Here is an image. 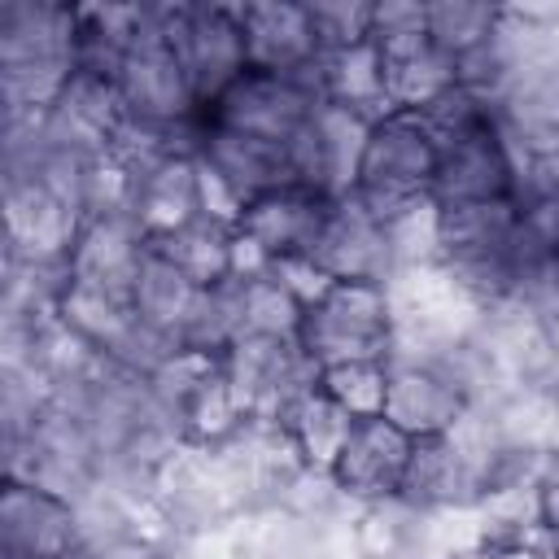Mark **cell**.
I'll use <instances>...</instances> for the list:
<instances>
[{
  "instance_id": "obj_1",
  "label": "cell",
  "mask_w": 559,
  "mask_h": 559,
  "mask_svg": "<svg viewBox=\"0 0 559 559\" xmlns=\"http://www.w3.org/2000/svg\"><path fill=\"white\" fill-rule=\"evenodd\" d=\"M79 74L74 4L4 0L0 4V87L4 118H44Z\"/></svg>"
},
{
  "instance_id": "obj_2",
  "label": "cell",
  "mask_w": 559,
  "mask_h": 559,
  "mask_svg": "<svg viewBox=\"0 0 559 559\" xmlns=\"http://www.w3.org/2000/svg\"><path fill=\"white\" fill-rule=\"evenodd\" d=\"M437 162H441V144L432 127L411 109H384L367 131L354 197L380 223H389L393 214L432 201Z\"/></svg>"
},
{
  "instance_id": "obj_3",
  "label": "cell",
  "mask_w": 559,
  "mask_h": 559,
  "mask_svg": "<svg viewBox=\"0 0 559 559\" xmlns=\"http://www.w3.org/2000/svg\"><path fill=\"white\" fill-rule=\"evenodd\" d=\"M397 341L393 297L389 284L367 280H336L319 301L301 310L297 345L314 371L341 362H389Z\"/></svg>"
},
{
  "instance_id": "obj_4",
  "label": "cell",
  "mask_w": 559,
  "mask_h": 559,
  "mask_svg": "<svg viewBox=\"0 0 559 559\" xmlns=\"http://www.w3.org/2000/svg\"><path fill=\"white\" fill-rule=\"evenodd\" d=\"M166 44L197 96V109L218 100L245 70V31H240V0H175L162 4Z\"/></svg>"
},
{
  "instance_id": "obj_5",
  "label": "cell",
  "mask_w": 559,
  "mask_h": 559,
  "mask_svg": "<svg viewBox=\"0 0 559 559\" xmlns=\"http://www.w3.org/2000/svg\"><path fill=\"white\" fill-rule=\"evenodd\" d=\"M319 105L323 100H319L314 79L245 70L218 100H210L201 109V122L218 127V131H240V135L293 144L306 131V122L319 114Z\"/></svg>"
},
{
  "instance_id": "obj_6",
  "label": "cell",
  "mask_w": 559,
  "mask_h": 559,
  "mask_svg": "<svg viewBox=\"0 0 559 559\" xmlns=\"http://www.w3.org/2000/svg\"><path fill=\"white\" fill-rule=\"evenodd\" d=\"M472 393L454 376V367L432 354H389V389H384V419L402 428L411 441L445 437L472 411Z\"/></svg>"
},
{
  "instance_id": "obj_7",
  "label": "cell",
  "mask_w": 559,
  "mask_h": 559,
  "mask_svg": "<svg viewBox=\"0 0 559 559\" xmlns=\"http://www.w3.org/2000/svg\"><path fill=\"white\" fill-rule=\"evenodd\" d=\"M87 533L79 502L35 480L4 476L0 489V559H83Z\"/></svg>"
},
{
  "instance_id": "obj_8",
  "label": "cell",
  "mask_w": 559,
  "mask_h": 559,
  "mask_svg": "<svg viewBox=\"0 0 559 559\" xmlns=\"http://www.w3.org/2000/svg\"><path fill=\"white\" fill-rule=\"evenodd\" d=\"M520 166L524 157L498 127V118L441 140V162H437V183L432 201L437 205H480V201H511L520 188Z\"/></svg>"
},
{
  "instance_id": "obj_9",
  "label": "cell",
  "mask_w": 559,
  "mask_h": 559,
  "mask_svg": "<svg viewBox=\"0 0 559 559\" xmlns=\"http://www.w3.org/2000/svg\"><path fill=\"white\" fill-rule=\"evenodd\" d=\"M306 258L328 280H367V284H389L393 280L389 231L354 192L328 201V214H323L319 236H314Z\"/></svg>"
},
{
  "instance_id": "obj_10",
  "label": "cell",
  "mask_w": 559,
  "mask_h": 559,
  "mask_svg": "<svg viewBox=\"0 0 559 559\" xmlns=\"http://www.w3.org/2000/svg\"><path fill=\"white\" fill-rule=\"evenodd\" d=\"M240 31L249 70L314 79L323 48L306 0H240Z\"/></svg>"
},
{
  "instance_id": "obj_11",
  "label": "cell",
  "mask_w": 559,
  "mask_h": 559,
  "mask_svg": "<svg viewBox=\"0 0 559 559\" xmlns=\"http://www.w3.org/2000/svg\"><path fill=\"white\" fill-rule=\"evenodd\" d=\"M411 437L393 428L384 415L358 419L349 428V441L332 467V485L345 498V507H371L393 502L402 493V476L411 463Z\"/></svg>"
},
{
  "instance_id": "obj_12",
  "label": "cell",
  "mask_w": 559,
  "mask_h": 559,
  "mask_svg": "<svg viewBox=\"0 0 559 559\" xmlns=\"http://www.w3.org/2000/svg\"><path fill=\"white\" fill-rule=\"evenodd\" d=\"M402 507H411L419 520L432 515H459L480 502V472L472 459L459 450V441L445 437H424L411 445V463L402 476Z\"/></svg>"
},
{
  "instance_id": "obj_13",
  "label": "cell",
  "mask_w": 559,
  "mask_h": 559,
  "mask_svg": "<svg viewBox=\"0 0 559 559\" xmlns=\"http://www.w3.org/2000/svg\"><path fill=\"white\" fill-rule=\"evenodd\" d=\"M328 201L323 192L314 188H301V183H288V188H275L258 201L245 205L236 231L275 266L284 258H306L314 236H319V223L328 214Z\"/></svg>"
},
{
  "instance_id": "obj_14",
  "label": "cell",
  "mask_w": 559,
  "mask_h": 559,
  "mask_svg": "<svg viewBox=\"0 0 559 559\" xmlns=\"http://www.w3.org/2000/svg\"><path fill=\"white\" fill-rule=\"evenodd\" d=\"M498 127L520 157L559 153V52L528 61L498 96Z\"/></svg>"
},
{
  "instance_id": "obj_15",
  "label": "cell",
  "mask_w": 559,
  "mask_h": 559,
  "mask_svg": "<svg viewBox=\"0 0 559 559\" xmlns=\"http://www.w3.org/2000/svg\"><path fill=\"white\" fill-rule=\"evenodd\" d=\"M131 214L144 227L148 240L175 236L201 214V183H197V157L192 153H166L135 170V197Z\"/></svg>"
},
{
  "instance_id": "obj_16",
  "label": "cell",
  "mask_w": 559,
  "mask_h": 559,
  "mask_svg": "<svg viewBox=\"0 0 559 559\" xmlns=\"http://www.w3.org/2000/svg\"><path fill=\"white\" fill-rule=\"evenodd\" d=\"M197 297H201V288H197L166 253H157V249L148 245L140 271H135V280H131V310H135V319H140L148 332H157L166 345L179 349V336H183V328H188V314H192Z\"/></svg>"
},
{
  "instance_id": "obj_17",
  "label": "cell",
  "mask_w": 559,
  "mask_h": 559,
  "mask_svg": "<svg viewBox=\"0 0 559 559\" xmlns=\"http://www.w3.org/2000/svg\"><path fill=\"white\" fill-rule=\"evenodd\" d=\"M314 87H319L323 105H341V109H354V114H367V118H380L389 109L384 61H380L371 39L354 44V48L323 52L319 70H314Z\"/></svg>"
},
{
  "instance_id": "obj_18",
  "label": "cell",
  "mask_w": 559,
  "mask_h": 559,
  "mask_svg": "<svg viewBox=\"0 0 559 559\" xmlns=\"http://www.w3.org/2000/svg\"><path fill=\"white\" fill-rule=\"evenodd\" d=\"M354 424H358V419H354L345 406H336V402L314 384L310 393H301V397L293 402V411L284 415L280 428H284V437L293 441L297 459H301L310 472H328V476H332V467H336V459H341V450H345Z\"/></svg>"
},
{
  "instance_id": "obj_19",
  "label": "cell",
  "mask_w": 559,
  "mask_h": 559,
  "mask_svg": "<svg viewBox=\"0 0 559 559\" xmlns=\"http://www.w3.org/2000/svg\"><path fill=\"white\" fill-rule=\"evenodd\" d=\"M157 253H166L197 288H214L223 280H231V227L214 223V218H197L175 236L148 240Z\"/></svg>"
},
{
  "instance_id": "obj_20",
  "label": "cell",
  "mask_w": 559,
  "mask_h": 559,
  "mask_svg": "<svg viewBox=\"0 0 559 559\" xmlns=\"http://www.w3.org/2000/svg\"><path fill=\"white\" fill-rule=\"evenodd\" d=\"M502 26V4L480 0H428V39L454 66L480 52Z\"/></svg>"
},
{
  "instance_id": "obj_21",
  "label": "cell",
  "mask_w": 559,
  "mask_h": 559,
  "mask_svg": "<svg viewBox=\"0 0 559 559\" xmlns=\"http://www.w3.org/2000/svg\"><path fill=\"white\" fill-rule=\"evenodd\" d=\"M240 284V341L245 336H275V341H297L301 328V301L293 297V288L271 271L262 275H236Z\"/></svg>"
},
{
  "instance_id": "obj_22",
  "label": "cell",
  "mask_w": 559,
  "mask_h": 559,
  "mask_svg": "<svg viewBox=\"0 0 559 559\" xmlns=\"http://www.w3.org/2000/svg\"><path fill=\"white\" fill-rule=\"evenodd\" d=\"M454 61L441 57L432 44L428 48H415L406 57H393L384 61V96H389V109H411V114H424L432 100H441L450 87H454Z\"/></svg>"
},
{
  "instance_id": "obj_23",
  "label": "cell",
  "mask_w": 559,
  "mask_h": 559,
  "mask_svg": "<svg viewBox=\"0 0 559 559\" xmlns=\"http://www.w3.org/2000/svg\"><path fill=\"white\" fill-rule=\"evenodd\" d=\"M319 389L345 406L354 419L384 415V389H389V362H341L319 371Z\"/></svg>"
},
{
  "instance_id": "obj_24",
  "label": "cell",
  "mask_w": 559,
  "mask_h": 559,
  "mask_svg": "<svg viewBox=\"0 0 559 559\" xmlns=\"http://www.w3.org/2000/svg\"><path fill=\"white\" fill-rule=\"evenodd\" d=\"M323 52L371 39V0H306Z\"/></svg>"
},
{
  "instance_id": "obj_25",
  "label": "cell",
  "mask_w": 559,
  "mask_h": 559,
  "mask_svg": "<svg viewBox=\"0 0 559 559\" xmlns=\"http://www.w3.org/2000/svg\"><path fill=\"white\" fill-rule=\"evenodd\" d=\"M175 546L179 542H162V537H148L140 528H118V533L92 542L87 559H175Z\"/></svg>"
},
{
  "instance_id": "obj_26",
  "label": "cell",
  "mask_w": 559,
  "mask_h": 559,
  "mask_svg": "<svg viewBox=\"0 0 559 559\" xmlns=\"http://www.w3.org/2000/svg\"><path fill=\"white\" fill-rule=\"evenodd\" d=\"M537 511H542V528H559V445L546 450L537 467Z\"/></svg>"
},
{
  "instance_id": "obj_27",
  "label": "cell",
  "mask_w": 559,
  "mask_h": 559,
  "mask_svg": "<svg viewBox=\"0 0 559 559\" xmlns=\"http://www.w3.org/2000/svg\"><path fill=\"white\" fill-rule=\"evenodd\" d=\"M533 546L542 559H559V528H537L533 533Z\"/></svg>"
},
{
  "instance_id": "obj_28",
  "label": "cell",
  "mask_w": 559,
  "mask_h": 559,
  "mask_svg": "<svg viewBox=\"0 0 559 559\" xmlns=\"http://www.w3.org/2000/svg\"><path fill=\"white\" fill-rule=\"evenodd\" d=\"M542 218H546V231H550V245H555V258H559V201H555V205H546V210H542Z\"/></svg>"
},
{
  "instance_id": "obj_29",
  "label": "cell",
  "mask_w": 559,
  "mask_h": 559,
  "mask_svg": "<svg viewBox=\"0 0 559 559\" xmlns=\"http://www.w3.org/2000/svg\"><path fill=\"white\" fill-rule=\"evenodd\" d=\"M83 559H87V555H83Z\"/></svg>"
}]
</instances>
